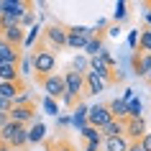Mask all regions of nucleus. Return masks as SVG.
<instances>
[{
    "label": "nucleus",
    "mask_w": 151,
    "mask_h": 151,
    "mask_svg": "<svg viewBox=\"0 0 151 151\" xmlns=\"http://www.w3.org/2000/svg\"><path fill=\"white\" fill-rule=\"evenodd\" d=\"M149 82H151V74H149Z\"/></svg>",
    "instance_id": "79ce46f5"
},
{
    "label": "nucleus",
    "mask_w": 151,
    "mask_h": 151,
    "mask_svg": "<svg viewBox=\"0 0 151 151\" xmlns=\"http://www.w3.org/2000/svg\"><path fill=\"white\" fill-rule=\"evenodd\" d=\"M128 138L126 136H115V138H103V149L105 151H128Z\"/></svg>",
    "instance_id": "2eb2a0df"
},
{
    "label": "nucleus",
    "mask_w": 151,
    "mask_h": 151,
    "mask_svg": "<svg viewBox=\"0 0 151 151\" xmlns=\"http://www.w3.org/2000/svg\"><path fill=\"white\" fill-rule=\"evenodd\" d=\"M44 36H46L49 41V46H56V49H62L67 46V28H62V26H49L46 31H44Z\"/></svg>",
    "instance_id": "1a4fd4ad"
},
{
    "label": "nucleus",
    "mask_w": 151,
    "mask_h": 151,
    "mask_svg": "<svg viewBox=\"0 0 151 151\" xmlns=\"http://www.w3.org/2000/svg\"><path fill=\"white\" fill-rule=\"evenodd\" d=\"M44 110H46L49 115H56V118H59V103L51 100V97H44Z\"/></svg>",
    "instance_id": "bb28decb"
},
{
    "label": "nucleus",
    "mask_w": 151,
    "mask_h": 151,
    "mask_svg": "<svg viewBox=\"0 0 151 151\" xmlns=\"http://www.w3.org/2000/svg\"><path fill=\"white\" fill-rule=\"evenodd\" d=\"M0 39H5L10 44V46H21V44H23V39H26V33H23V28H21V26H10V28H5V31L0 33Z\"/></svg>",
    "instance_id": "9b49d317"
},
{
    "label": "nucleus",
    "mask_w": 151,
    "mask_h": 151,
    "mask_svg": "<svg viewBox=\"0 0 151 151\" xmlns=\"http://www.w3.org/2000/svg\"><path fill=\"white\" fill-rule=\"evenodd\" d=\"M0 80L3 82H21L18 64H0Z\"/></svg>",
    "instance_id": "6ab92c4d"
},
{
    "label": "nucleus",
    "mask_w": 151,
    "mask_h": 151,
    "mask_svg": "<svg viewBox=\"0 0 151 151\" xmlns=\"http://www.w3.org/2000/svg\"><path fill=\"white\" fill-rule=\"evenodd\" d=\"M133 69L138 77H149L151 74V54H133Z\"/></svg>",
    "instance_id": "f8f14e48"
},
{
    "label": "nucleus",
    "mask_w": 151,
    "mask_h": 151,
    "mask_svg": "<svg viewBox=\"0 0 151 151\" xmlns=\"http://www.w3.org/2000/svg\"><path fill=\"white\" fill-rule=\"evenodd\" d=\"M136 44H138V33H136V31H131V36H128V46H131V49H136Z\"/></svg>",
    "instance_id": "f704fd0d"
},
{
    "label": "nucleus",
    "mask_w": 151,
    "mask_h": 151,
    "mask_svg": "<svg viewBox=\"0 0 151 151\" xmlns=\"http://www.w3.org/2000/svg\"><path fill=\"white\" fill-rule=\"evenodd\" d=\"M0 151H13V149H10L8 143H3V141H0Z\"/></svg>",
    "instance_id": "ea45409f"
},
{
    "label": "nucleus",
    "mask_w": 151,
    "mask_h": 151,
    "mask_svg": "<svg viewBox=\"0 0 151 151\" xmlns=\"http://www.w3.org/2000/svg\"><path fill=\"white\" fill-rule=\"evenodd\" d=\"M82 90H85V74L69 69L67 74H64V95H62V103L67 105V108H74V105L80 103Z\"/></svg>",
    "instance_id": "f03ea898"
},
{
    "label": "nucleus",
    "mask_w": 151,
    "mask_h": 151,
    "mask_svg": "<svg viewBox=\"0 0 151 151\" xmlns=\"http://www.w3.org/2000/svg\"><path fill=\"white\" fill-rule=\"evenodd\" d=\"M44 136H46V126L41 120L39 123H31V128H28V143H41Z\"/></svg>",
    "instance_id": "4be33fe9"
},
{
    "label": "nucleus",
    "mask_w": 151,
    "mask_h": 151,
    "mask_svg": "<svg viewBox=\"0 0 151 151\" xmlns=\"http://www.w3.org/2000/svg\"><path fill=\"white\" fill-rule=\"evenodd\" d=\"M126 108H128V118H141V110H143L141 100H136V97H131V100L126 103Z\"/></svg>",
    "instance_id": "b1692460"
},
{
    "label": "nucleus",
    "mask_w": 151,
    "mask_h": 151,
    "mask_svg": "<svg viewBox=\"0 0 151 151\" xmlns=\"http://www.w3.org/2000/svg\"><path fill=\"white\" fill-rule=\"evenodd\" d=\"M95 31H97V28H95ZM103 49H105V46H103V31H97L95 36L85 44V54H87V56H97Z\"/></svg>",
    "instance_id": "f3484780"
},
{
    "label": "nucleus",
    "mask_w": 151,
    "mask_h": 151,
    "mask_svg": "<svg viewBox=\"0 0 151 151\" xmlns=\"http://www.w3.org/2000/svg\"><path fill=\"white\" fill-rule=\"evenodd\" d=\"M95 28H85V26H74V28H67V46L69 49H85L92 36H95Z\"/></svg>",
    "instance_id": "20e7f679"
},
{
    "label": "nucleus",
    "mask_w": 151,
    "mask_h": 151,
    "mask_svg": "<svg viewBox=\"0 0 151 151\" xmlns=\"http://www.w3.org/2000/svg\"><path fill=\"white\" fill-rule=\"evenodd\" d=\"M113 120V115H110V110H108V105H92V108H87V126H92V128H100L105 126V123H110Z\"/></svg>",
    "instance_id": "423d86ee"
},
{
    "label": "nucleus",
    "mask_w": 151,
    "mask_h": 151,
    "mask_svg": "<svg viewBox=\"0 0 151 151\" xmlns=\"http://www.w3.org/2000/svg\"><path fill=\"white\" fill-rule=\"evenodd\" d=\"M87 67H90L87 56H74V64H72V69H74V72H80V74H85V72H87Z\"/></svg>",
    "instance_id": "a878e982"
},
{
    "label": "nucleus",
    "mask_w": 151,
    "mask_h": 151,
    "mask_svg": "<svg viewBox=\"0 0 151 151\" xmlns=\"http://www.w3.org/2000/svg\"><path fill=\"white\" fill-rule=\"evenodd\" d=\"M138 143H141V149H143V151H151V133H143Z\"/></svg>",
    "instance_id": "2f4dec72"
},
{
    "label": "nucleus",
    "mask_w": 151,
    "mask_h": 151,
    "mask_svg": "<svg viewBox=\"0 0 151 151\" xmlns=\"http://www.w3.org/2000/svg\"><path fill=\"white\" fill-rule=\"evenodd\" d=\"M8 120L18 123V126H28V123H39L36 118V105H13L8 113Z\"/></svg>",
    "instance_id": "7ed1b4c3"
},
{
    "label": "nucleus",
    "mask_w": 151,
    "mask_h": 151,
    "mask_svg": "<svg viewBox=\"0 0 151 151\" xmlns=\"http://www.w3.org/2000/svg\"><path fill=\"white\" fill-rule=\"evenodd\" d=\"M131 97H133V90H126V92H123V103H128Z\"/></svg>",
    "instance_id": "4c0bfd02"
},
{
    "label": "nucleus",
    "mask_w": 151,
    "mask_h": 151,
    "mask_svg": "<svg viewBox=\"0 0 151 151\" xmlns=\"http://www.w3.org/2000/svg\"><path fill=\"white\" fill-rule=\"evenodd\" d=\"M28 59H31V67H33V72H36V82L44 80V77H49V74H54V69H56V54L49 46H39Z\"/></svg>",
    "instance_id": "f257e3e1"
},
{
    "label": "nucleus",
    "mask_w": 151,
    "mask_h": 151,
    "mask_svg": "<svg viewBox=\"0 0 151 151\" xmlns=\"http://www.w3.org/2000/svg\"><path fill=\"white\" fill-rule=\"evenodd\" d=\"M108 110H110V115L115 120H126L128 118V108L123 100H113V103H108Z\"/></svg>",
    "instance_id": "412c9836"
},
{
    "label": "nucleus",
    "mask_w": 151,
    "mask_h": 151,
    "mask_svg": "<svg viewBox=\"0 0 151 151\" xmlns=\"http://www.w3.org/2000/svg\"><path fill=\"white\" fill-rule=\"evenodd\" d=\"M18 64H21V72H18L21 77H26V74H31V72H33V67H31V59H28V56H26L23 62H18Z\"/></svg>",
    "instance_id": "7c9ffc66"
},
{
    "label": "nucleus",
    "mask_w": 151,
    "mask_h": 151,
    "mask_svg": "<svg viewBox=\"0 0 151 151\" xmlns=\"http://www.w3.org/2000/svg\"><path fill=\"white\" fill-rule=\"evenodd\" d=\"M56 151H74V146H72V143L67 141V138H62V141L56 143Z\"/></svg>",
    "instance_id": "473e14b6"
},
{
    "label": "nucleus",
    "mask_w": 151,
    "mask_h": 151,
    "mask_svg": "<svg viewBox=\"0 0 151 151\" xmlns=\"http://www.w3.org/2000/svg\"><path fill=\"white\" fill-rule=\"evenodd\" d=\"M39 85H41V90L46 92V97H51V100H62V95H64V77L62 74H49V77H44V80H39Z\"/></svg>",
    "instance_id": "39448f33"
},
{
    "label": "nucleus",
    "mask_w": 151,
    "mask_h": 151,
    "mask_svg": "<svg viewBox=\"0 0 151 151\" xmlns=\"http://www.w3.org/2000/svg\"><path fill=\"white\" fill-rule=\"evenodd\" d=\"M138 49H141L143 54H151V31L149 28L141 31V36H138Z\"/></svg>",
    "instance_id": "393cba45"
},
{
    "label": "nucleus",
    "mask_w": 151,
    "mask_h": 151,
    "mask_svg": "<svg viewBox=\"0 0 151 151\" xmlns=\"http://www.w3.org/2000/svg\"><path fill=\"white\" fill-rule=\"evenodd\" d=\"M143 133H146V120H143V115L141 118H126L123 120V136H126L131 143L141 141Z\"/></svg>",
    "instance_id": "0eeeda50"
},
{
    "label": "nucleus",
    "mask_w": 151,
    "mask_h": 151,
    "mask_svg": "<svg viewBox=\"0 0 151 151\" xmlns=\"http://www.w3.org/2000/svg\"><path fill=\"white\" fill-rule=\"evenodd\" d=\"M13 105H31V92H28V90L18 92V95L13 97Z\"/></svg>",
    "instance_id": "c85d7f7f"
},
{
    "label": "nucleus",
    "mask_w": 151,
    "mask_h": 151,
    "mask_svg": "<svg viewBox=\"0 0 151 151\" xmlns=\"http://www.w3.org/2000/svg\"><path fill=\"white\" fill-rule=\"evenodd\" d=\"M85 151H100V143H85Z\"/></svg>",
    "instance_id": "c9c22d12"
},
{
    "label": "nucleus",
    "mask_w": 151,
    "mask_h": 151,
    "mask_svg": "<svg viewBox=\"0 0 151 151\" xmlns=\"http://www.w3.org/2000/svg\"><path fill=\"white\" fill-rule=\"evenodd\" d=\"M5 123H8V113H0V128L5 126Z\"/></svg>",
    "instance_id": "58836bf2"
},
{
    "label": "nucleus",
    "mask_w": 151,
    "mask_h": 151,
    "mask_svg": "<svg viewBox=\"0 0 151 151\" xmlns=\"http://www.w3.org/2000/svg\"><path fill=\"white\" fill-rule=\"evenodd\" d=\"M18 92H23V80L21 82H0V97L3 100H10L13 103V97Z\"/></svg>",
    "instance_id": "ddd939ff"
},
{
    "label": "nucleus",
    "mask_w": 151,
    "mask_h": 151,
    "mask_svg": "<svg viewBox=\"0 0 151 151\" xmlns=\"http://www.w3.org/2000/svg\"><path fill=\"white\" fill-rule=\"evenodd\" d=\"M85 85H87V95H100L105 90V82L97 77L95 72H85Z\"/></svg>",
    "instance_id": "4468645a"
},
{
    "label": "nucleus",
    "mask_w": 151,
    "mask_h": 151,
    "mask_svg": "<svg viewBox=\"0 0 151 151\" xmlns=\"http://www.w3.org/2000/svg\"><path fill=\"white\" fill-rule=\"evenodd\" d=\"M10 108H13V103H10V100H3V97H0V113H10Z\"/></svg>",
    "instance_id": "72a5a7b5"
},
{
    "label": "nucleus",
    "mask_w": 151,
    "mask_h": 151,
    "mask_svg": "<svg viewBox=\"0 0 151 151\" xmlns=\"http://www.w3.org/2000/svg\"><path fill=\"white\" fill-rule=\"evenodd\" d=\"M128 151H143V149H141V143H138V141H133V143H128Z\"/></svg>",
    "instance_id": "e433bc0d"
},
{
    "label": "nucleus",
    "mask_w": 151,
    "mask_h": 151,
    "mask_svg": "<svg viewBox=\"0 0 151 151\" xmlns=\"http://www.w3.org/2000/svg\"><path fill=\"white\" fill-rule=\"evenodd\" d=\"M39 36H41V26L36 23V26H33V28H31V31H28V36H26V39H23V44H26V46H33Z\"/></svg>",
    "instance_id": "cd10ccee"
},
{
    "label": "nucleus",
    "mask_w": 151,
    "mask_h": 151,
    "mask_svg": "<svg viewBox=\"0 0 151 151\" xmlns=\"http://www.w3.org/2000/svg\"><path fill=\"white\" fill-rule=\"evenodd\" d=\"M21 128H23V126H18V123H13V120H8L5 126L0 128V141H3V143H8V146H10V141L16 138V133L21 131Z\"/></svg>",
    "instance_id": "aec40b11"
},
{
    "label": "nucleus",
    "mask_w": 151,
    "mask_h": 151,
    "mask_svg": "<svg viewBox=\"0 0 151 151\" xmlns=\"http://www.w3.org/2000/svg\"><path fill=\"white\" fill-rule=\"evenodd\" d=\"M18 62H21L18 49L10 46L5 39H0V64H18Z\"/></svg>",
    "instance_id": "9d476101"
},
{
    "label": "nucleus",
    "mask_w": 151,
    "mask_h": 151,
    "mask_svg": "<svg viewBox=\"0 0 151 151\" xmlns=\"http://www.w3.org/2000/svg\"><path fill=\"white\" fill-rule=\"evenodd\" d=\"M149 31H151V28H149Z\"/></svg>",
    "instance_id": "37998d69"
},
{
    "label": "nucleus",
    "mask_w": 151,
    "mask_h": 151,
    "mask_svg": "<svg viewBox=\"0 0 151 151\" xmlns=\"http://www.w3.org/2000/svg\"><path fill=\"white\" fill-rule=\"evenodd\" d=\"M26 8H31V3H21V0H3L0 3V16H13V18H21L28 13Z\"/></svg>",
    "instance_id": "6e6552de"
},
{
    "label": "nucleus",
    "mask_w": 151,
    "mask_h": 151,
    "mask_svg": "<svg viewBox=\"0 0 151 151\" xmlns=\"http://www.w3.org/2000/svg\"><path fill=\"white\" fill-rule=\"evenodd\" d=\"M146 5H149V8H151V3H146Z\"/></svg>",
    "instance_id": "a19ab883"
},
{
    "label": "nucleus",
    "mask_w": 151,
    "mask_h": 151,
    "mask_svg": "<svg viewBox=\"0 0 151 151\" xmlns=\"http://www.w3.org/2000/svg\"><path fill=\"white\" fill-rule=\"evenodd\" d=\"M126 16H128V10H126V3H115V13H113V18H115V21H123Z\"/></svg>",
    "instance_id": "c756f323"
},
{
    "label": "nucleus",
    "mask_w": 151,
    "mask_h": 151,
    "mask_svg": "<svg viewBox=\"0 0 151 151\" xmlns=\"http://www.w3.org/2000/svg\"><path fill=\"white\" fill-rule=\"evenodd\" d=\"M100 133H103V138H115V136H123V120H115V118H113L110 123H105V126L100 128Z\"/></svg>",
    "instance_id": "a211bd4d"
},
{
    "label": "nucleus",
    "mask_w": 151,
    "mask_h": 151,
    "mask_svg": "<svg viewBox=\"0 0 151 151\" xmlns=\"http://www.w3.org/2000/svg\"><path fill=\"white\" fill-rule=\"evenodd\" d=\"M80 133L85 136V141H90V143H103V133H100L97 128H92V126H85Z\"/></svg>",
    "instance_id": "5701e85b"
},
{
    "label": "nucleus",
    "mask_w": 151,
    "mask_h": 151,
    "mask_svg": "<svg viewBox=\"0 0 151 151\" xmlns=\"http://www.w3.org/2000/svg\"><path fill=\"white\" fill-rule=\"evenodd\" d=\"M69 123H72L74 128H80V131L87 126V105H82V103L74 105V115L69 118Z\"/></svg>",
    "instance_id": "dca6fc26"
}]
</instances>
